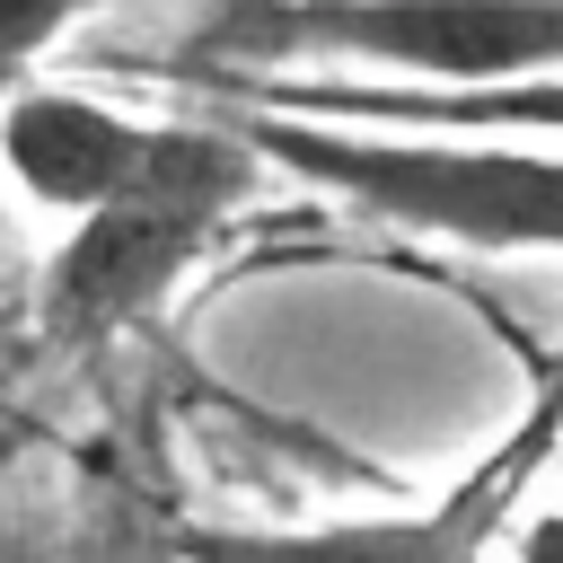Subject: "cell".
Segmentation results:
<instances>
[{
  "label": "cell",
  "mask_w": 563,
  "mask_h": 563,
  "mask_svg": "<svg viewBox=\"0 0 563 563\" xmlns=\"http://www.w3.org/2000/svg\"><path fill=\"white\" fill-rule=\"evenodd\" d=\"M62 563H176L167 554V528H141V519H106L88 537H70Z\"/></svg>",
  "instance_id": "8"
},
{
  "label": "cell",
  "mask_w": 563,
  "mask_h": 563,
  "mask_svg": "<svg viewBox=\"0 0 563 563\" xmlns=\"http://www.w3.org/2000/svg\"><path fill=\"white\" fill-rule=\"evenodd\" d=\"M97 0H0V97L18 88V79H35V62L88 18Z\"/></svg>",
  "instance_id": "7"
},
{
  "label": "cell",
  "mask_w": 563,
  "mask_h": 563,
  "mask_svg": "<svg viewBox=\"0 0 563 563\" xmlns=\"http://www.w3.org/2000/svg\"><path fill=\"white\" fill-rule=\"evenodd\" d=\"M158 150V123L88 97V88H62V79H18L0 97V176L44 202V211H97L106 194H123Z\"/></svg>",
  "instance_id": "6"
},
{
  "label": "cell",
  "mask_w": 563,
  "mask_h": 563,
  "mask_svg": "<svg viewBox=\"0 0 563 563\" xmlns=\"http://www.w3.org/2000/svg\"><path fill=\"white\" fill-rule=\"evenodd\" d=\"M211 97H264L290 114H334V123H396V132H484V141H528L563 150V70H519V79H475V88H405V79H194Z\"/></svg>",
  "instance_id": "5"
},
{
  "label": "cell",
  "mask_w": 563,
  "mask_h": 563,
  "mask_svg": "<svg viewBox=\"0 0 563 563\" xmlns=\"http://www.w3.org/2000/svg\"><path fill=\"white\" fill-rule=\"evenodd\" d=\"M220 123L282 176L352 202L378 229L475 246V255H554L563 246V150L484 141V132H396L290 114L264 97H211Z\"/></svg>",
  "instance_id": "1"
},
{
  "label": "cell",
  "mask_w": 563,
  "mask_h": 563,
  "mask_svg": "<svg viewBox=\"0 0 563 563\" xmlns=\"http://www.w3.org/2000/svg\"><path fill=\"white\" fill-rule=\"evenodd\" d=\"M255 150L211 114V123H158L150 167L106 194L97 211H70L62 246L35 273V325L70 352L132 334L220 238V220L255 185Z\"/></svg>",
  "instance_id": "2"
},
{
  "label": "cell",
  "mask_w": 563,
  "mask_h": 563,
  "mask_svg": "<svg viewBox=\"0 0 563 563\" xmlns=\"http://www.w3.org/2000/svg\"><path fill=\"white\" fill-rule=\"evenodd\" d=\"M519 563H563V510H537V519H519V545H510Z\"/></svg>",
  "instance_id": "9"
},
{
  "label": "cell",
  "mask_w": 563,
  "mask_h": 563,
  "mask_svg": "<svg viewBox=\"0 0 563 563\" xmlns=\"http://www.w3.org/2000/svg\"><path fill=\"white\" fill-rule=\"evenodd\" d=\"M299 62H352L405 88L563 70V0H229L185 53V79H264Z\"/></svg>",
  "instance_id": "3"
},
{
  "label": "cell",
  "mask_w": 563,
  "mask_h": 563,
  "mask_svg": "<svg viewBox=\"0 0 563 563\" xmlns=\"http://www.w3.org/2000/svg\"><path fill=\"white\" fill-rule=\"evenodd\" d=\"M563 449V343L537 369L528 405L493 431V449L440 484L422 510H369V519H317V528H167L176 563H484L493 537L519 519L528 484Z\"/></svg>",
  "instance_id": "4"
}]
</instances>
